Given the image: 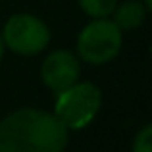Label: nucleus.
Returning a JSON list of instances; mask_svg holds the SVG:
<instances>
[{"label": "nucleus", "mask_w": 152, "mask_h": 152, "mask_svg": "<svg viewBox=\"0 0 152 152\" xmlns=\"http://www.w3.org/2000/svg\"><path fill=\"white\" fill-rule=\"evenodd\" d=\"M146 6H142L139 0H129V2H123V4H115L114 12H112V21L115 23L119 31H133L139 29V27L145 23L146 19Z\"/></svg>", "instance_id": "423d86ee"}, {"label": "nucleus", "mask_w": 152, "mask_h": 152, "mask_svg": "<svg viewBox=\"0 0 152 152\" xmlns=\"http://www.w3.org/2000/svg\"><path fill=\"white\" fill-rule=\"evenodd\" d=\"M81 66L71 50H54L41 66V79L54 94L67 89L79 79Z\"/></svg>", "instance_id": "39448f33"}, {"label": "nucleus", "mask_w": 152, "mask_h": 152, "mask_svg": "<svg viewBox=\"0 0 152 152\" xmlns=\"http://www.w3.org/2000/svg\"><path fill=\"white\" fill-rule=\"evenodd\" d=\"M2 42L6 48L19 56L41 54L50 42L48 25L33 14H14L2 29Z\"/></svg>", "instance_id": "20e7f679"}, {"label": "nucleus", "mask_w": 152, "mask_h": 152, "mask_svg": "<svg viewBox=\"0 0 152 152\" xmlns=\"http://www.w3.org/2000/svg\"><path fill=\"white\" fill-rule=\"evenodd\" d=\"M4 56V42H2V37H0V60H2Z\"/></svg>", "instance_id": "1a4fd4ad"}, {"label": "nucleus", "mask_w": 152, "mask_h": 152, "mask_svg": "<svg viewBox=\"0 0 152 152\" xmlns=\"http://www.w3.org/2000/svg\"><path fill=\"white\" fill-rule=\"evenodd\" d=\"M102 93L91 81H75L67 89L56 94L54 112L52 114L67 127V129H85L100 112Z\"/></svg>", "instance_id": "f03ea898"}, {"label": "nucleus", "mask_w": 152, "mask_h": 152, "mask_svg": "<svg viewBox=\"0 0 152 152\" xmlns=\"http://www.w3.org/2000/svg\"><path fill=\"white\" fill-rule=\"evenodd\" d=\"M121 31L108 18L87 23L77 37V56L87 64H108L121 50Z\"/></svg>", "instance_id": "7ed1b4c3"}, {"label": "nucleus", "mask_w": 152, "mask_h": 152, "mask_svg": "<svg viewBox=\"0 0 152 152\" xmlns=\"http://www.w3.org/2000/svg\"><path fill=\"white\" fill-rule=\"evenodd\" d=\"M69 129L54 114L19 108L0 121V152H64Z\"/></svg>", "instance_id": "f257e3e1"}, {"label": "nucleus", "mask_w": 152, "mask_h": 152, "mask_svg": "<svg viewBox=\"0 0 152 152\" xmlns=\"http://www.w3.org/2000/svg\"><path fill=\"white\" fill-rule=\"evenodd\" d=\"M133 152H152V127L145 125L133 139Z\"/></svg>", "instance_id": "6e6552de"}, {"label": "nucleus", "mask_w": 152, "mask_h": 152, "mask_svg": "<svg viewBox=\"0 0 152 152\" xmlns=\"http://www.w3.org/2000/svg\"><path fill=\"white\" fill-rule=\"evenodd\" d=\"M77 2L89 18L96 19V18H110L118 0H77Z\"/></svg>", "instance_id": "0eeeda50"}]
</instances>
